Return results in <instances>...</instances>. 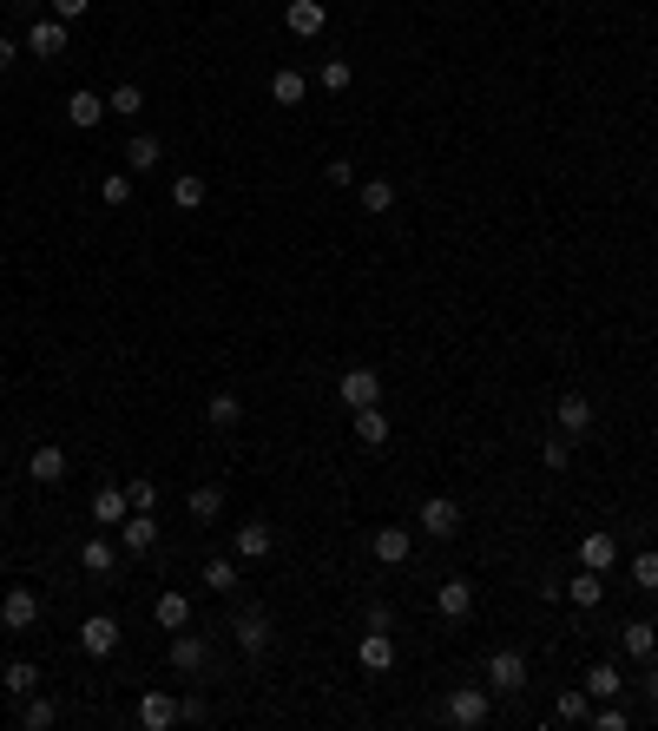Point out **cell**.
I'll list each match as a JSON object with an SVG mask.
<instances>
[{
	"label": "cell",
	"instance_id": "obj_25",
	"mask_svg": "<svg viewBox=\"0 0 658 731\" xmlns=\"http://www.w3.org/2000/svg\"><path fill=\"white\" fill-rule=\"evenodd\" d=\"M79 567H86V573H112V567H119V547H112L106 534H93V541L79 547Z\"/></svg>",
	"mask_w": 658,
	"mask_h": 731
},
{
	"label": "cell",
	"instance_id": "obj_28",
	"mask_svg": "<svg viewBox=\"0 0 658 731\" xmlns=\"http://www.w3.org/2000/svg\"><path fill=\"white\" fill-rule=\"evenodd\" d=\"M27 47L47 53V60H53V53H66V20H40V27L27 33Z\"/></svg>",
	"mask_w": 658,
	"mask_h": 731
},
{
	"label": "cell",
	"instance_id": "obj_40",
	"mask_svg": "<svg viewBox=\"0 0 658 731\" xmlns=\"http://www.w3.org/2000/svg\"><path fill=\"white\" fill-rule=\"evenodd\" d=\"M632 587H645V593H658V547H645L639 560H632Z\"/></svg>",
	"mask_w": 658,
	"mask_h": 731
},
{
	"label": "cell",
	"instance_id": "obj_44",
	"mask_svg": "<svg viewBox=\"0 0 658 731\" xmlns=\"http://www.w3.org/2000/svg\"><path fill=\"white\" fill-rule=\"evenodd\" d=\"M540 461H547V468H566V435H547V442H540Z\"/></svg>",
	"mask_w": 658,
	"mask_h": 731
},
{
	"label": "cell",
	"instance_id": "obj_11",
	"mask_svg": "<svg viewBox=\"0 0 658 731\" xmlns=\"http://www.w3.org/2000/svg\"><path fill=\"white\" fill-rule=\"evenodd\" d=\"M435 613L461 626V620L474 613V587H468V580H441V587H435Z\"/></svg>",
	"mask_w": 658,
	"mask_h": 731
},
{
	"label": "cell",
	"instance_id": "obj_2",
	"mask_svg": "<svg viewBox=\"0 0 658 731\" xmlns=\"http://www.w3.org/2000/svg\"><path fill=\"white\" fill-rule=\"evenodd\" d=\"M422 534H435V541H455V534H461V501H448V494H428V501H422Z\"/></svg>",
	"mask_w": 658,
	"mask_h": 731
},
{
	"label": "cell",
	"instance_id": "obj_46",
	"mask_svg": "<svg viewBox=\"0 0 658 731\" xmlns=\"http://www.w3.org/2000/svg\"><path fill=\"white\" fill-rule=\"evenodd\" d=\"M323 178H329V185H356V165H349V159H329Z\"/></svg>",
	"mask_w": 658,
	"mask_h": 731
},
{
	"label": "cell",
	"instance_id": "obj_9",
	"mask_svg": "<svg viewBox=\"0 0 658 731\" xmlns=\"http://www.w3.org/2000/svg\"><path fill=\"white\" fill-rule=\"evenodd\" d=\"M79 646L93 652V659H112V652H119V620H112V613H93V620L79 626Z\"/></svg>",
	"mask_w": 658,
	"mask_h": 731
},
{
	"label": "cell",
	"instance_id": "obj_38",
	"mask_svg": "<svg viewBox=\"0 0 658 731\" xmlns=\"http://www.w3.org/2000/svg\"><path fill=\"white\" fill-rule=\"evenodd\" d=\"M316 80H323V93H349V86H356V66H349V60H323Z\"/></svg>",
	"mask_w": 658,
	"mask_h": 731
},
{
	"label": "cell",
	"instance_id": "obj_50",
	"mask_svg": "<svg viewBox=\"0 0 658 731\" xmlns=\"http://www.w3.org/2000/svg\"><path fill=\"white\" fill-rule=\"evenodd\" d=\"M0 14H7V0H0Z\"/></svg>",
	"mask_w": 658,
	"mask_h": 731
},
{
	"label": "cell",
	"instance_id": "obj_1",
	"mask_svg": "<svg viewBox=\"0 0 658 731\" xmlns=\"http://www.w3.org/2000/svg\"><path fill=\"white\" fill-rule=\"evenodd\" d=\"M441 718H448L455 731L487 725V685H455V692H448V705H441Z\"/></svg>",
	"mask_w": 658,
	"mask_h": 731
},
{
	"label": "cell",
	"instance_id": "obj_4",
	"mask_svg": "<svg viewBox=\"0 0 658 731\" xmlns=\"http://www.w3.org/2000/svg\"><path fill=\"white\" fill-rule=\"evenodd\" d=\"M520 685H527V652H494V659H487V692H520Z\"/></svg>",
	"mask_w": 658,
	"mask_h": 731
},
{
	"label": "cell",
	"instance_id": "obj_47",
	"mask_svg": "<svg viewBox=\"0 0 658 731\" xmlns=\"http://www.w3.org/2000/svg\"><path fill=\"white\" fill-rule=\"evenodd\" d=\"M178 718H185V725H204V718H211V705H204V699H178Z\"/></svg>",
	"mask_w": 658,
	"mask_h": 731
},
{
	"label": "cell",
	"instance_id": "obj_6",
	"mask_svg": "<svg viewBox=\"0 0 658 731\" xmlns=\"http://www.w3.org/2000/svg\"><path fill=\"white\" fill-rule=\"evenodd\" d=\"M204 666H211V646H204L198 633H185V626H178V633H172V672H185V679H198Z\"/></svg>",
	"mask_w": 658,
	"mask_h": 731
},
{
	"label": "cell",
	"instance_id": "obj_49",
	"mask_svg": "<svg viewBox=\"0 0 658 731\" xmlns=\"http://www.w3.org/2000/svg\"><path fill=\"white\" fill-rule=\"evenodd\" d=\"M645 699H652V705H658V666H652V672H645Z\"/></svg>",
	"mask_w": 658,
	"mask_h": 731
},
{
	"label": "cell",
	"instance_id": "obj_35",
	"mask_svg": "<svg viewBox=\"0 0 658 731\" xmlns=\"http://www.w3.org/2000/svg\"><path fill=\"white\" fill-rule=\"evenodd\" d=\"M172 205H178V211H198V205H204V178H198V172H178V178H172Z\"/></svg>",
	"mask_w": 658,
	"mask_h": 731
},
{
	"label": "cell",
	"instance_id": "obj_10",
	"mask_svg": "<svg viewBox=\"0 0 658 731\" xmlns=\"http://www.w3.org/2000/svg\"><path fill=\"white\" fill-rule=\"evenodd\" d=\"M553 422H560V435H593V402H586L580 389H566L560 409H553Z\"/></svg>",
	"mask_w": 658,
	"mask_h": 731
},
{
	"label": "cell",
	"instance_id": "obj_48",
	"mask_svg": "<svg viewBox=\"0 0 658 731\" xmlns=\"http://www.w3.org/2000/svg\"><path fill=\"white\" fill-rule=\"evenodd\" d=\"M14 53H20V47H14V40H7V33H0V73L14 66Z\"/></svg>",
	"mask_w": 658,
	"mask_h": 731
},
{
	"label": "cell",
	"instance_id": "obj_12",
	"mask_svg": "<svg viewBox=\"0 0 658 731\" xmlns=\"http://www.w3.org/2000/svg\"><path fill=\"white\" fill-rule=\"evenodd\" d=\"M27 475L40 481V488H53V481H66V448H60V442H40V448H33V455H27Z\"/></svg>",
	"mask_w": 658,
	"mask_h": 731
},
{
	"label": "cell",
	"instance_id": "obj_32",
	"mask_svg": "<svg viewBox=\"0 0 658 731\" xmlns=\"http://www.w3.org/2000/svg\"><path fill=\"white\" fill-rule=\"evenodd\" d=\"M20 725H27V731L60 725V705H53V699H33V692H27V705H20Z\"/></svg>",
	"mask_w": 658,
	"mask_h": 731
},
{
	"label": "cell",
	"instance_id": "obj_31",
	"mask_svg": "<svg viewBox=\"0 0 658 731\" xmlns=\"http://www.w3.org/2000/svg\"><path fill=\"white\" fill-rule=\"evenodd\" d=\"M586 712H593V699H586V685H573V692H560V699H553V718H560V725H580Z\"/></svg>",
	"mask_w": 658,
	"mask_h": 731
},
{
	"label": "cell",
	"instance_id": "obj_18",
	"mask_svg": "<svg viewBox=\"0 0 658 731\" xmlns=\"http://www.w3.org/2000/svg\"><path fill=\"white\" fill-rule=\"evenodd\" d=\"M139 725H145V731L178 725V699H172V692H145V699H139Z\"/></svg>",
	"mask_w": 658,
	"mask_h": 731
},
{
	"label": "cell",
	"instance_id": "obj_36",
	"mask_svg": "<svg viewBox=\"0 0 658 731\" xmlns=\"http://www.w3.org/2000/svg\"><path fill=\"white\" fill-rule=\"evenodd\" d=\"M356 198H362V211H376V218H382V211H395V185H389V178H369Z\"/></svg>",
	"mask_w": 658,
	"mask_h": 731
},
{
	"label": "cell",
	"instance_id": "obj_19",
	"mask_svg": "<svg viewBox=\"0 0 658 731\" xmlns=\"http://www.w3.org/2000/svg\"><path fill=\"white\" fill-rule=\"evenodd\" d=\"M612 560H619V541H612L606 527H593V534H586L580 541V567H593V573H606Z\"/></svg>",
	"mask_w": 658,
	"mask_h": 731
},
{
	"label": "cell",
	"instance_id": "obj_39",
	"mask_svg": "<svg viewBox=\"0 0 658 731\" xmlns=\"http://www.w3.org/2000/svg\"><path fill=\"white\" fill-rule=\"evenodd\" d=\"M204 587H211V593H231L237 587V560H204Z\"/></svg>",
	"mask_w": 658,
	"mask_h": 731
},
{
	"label": "cell",
	"instance_id": "obj_21",
	"mask_svg": "<svg viewBox=\"0 0 658 731\" xmlns=\"http://www.w3.org/2000/svg\"><path fill=\"white\" fill-rule=\"evenodd\" d=\"M303 93H310V80H303L297 66H277V73H270V99H277V106H303Z\"/></svg>",
	"mask_w": 658,
	"mask_h": 731
},
{
	"label": "cell",
	"instance_id": "obj_23",
	"mask_svg": "<svg viewBox=\"0 0 658 731\" xmlns=\"http://www.w3.org/2000/svg\"><path fill=\"white\" fill-rule=\"evenodd\" d=\"M204 422H211V429H237V422H244V402H237L231 389H218V396L204 402Z\"/></svg>",
	"mask_w": 658,
	"mask_h": 731
},
{
	"label": "cell",
	"instance_id": "obj_33",
	"mask_svg": "<svg viewBox=\"0 0 658 731\" xmlns=\"http://www.w3.org/2000/svg\"><path fill=\"white\" fill-rule=\"evenodd\" d=\"M126 172H158V139L152 132H139V139L126 145Z\"/></svg>",
	"mask_w": 658,
	"mask_h": 731
},
{
	"label": "cell",
	"instance_id": "obj_14",
	"mask_svg": "<svg viewBox=\"0 0 658 731\" xmlns=\"http://www.w3.org/2000/svg\"><path fill=\"white\" fill-rule=\"evenodd\" d=\"M356 659L369 672H389L395 666V639H389V626H369V633H362V646H356Z\"/></svg>",
	"mask_w": 658,
	"mask_h": 731
},
{
	"label": "cell",
	"instance_id": "obj_24",
	"mask_svg": "<svg viewBox=\"0 0 658 731\" xmlns=\"http://www.w3.org/2000/svg\"><path fill=\"white\" fill-rule=\"evenodd\" d=\"M152 620L165 626V633H178V626H191V600H185V593H158Z\"/></svg>",
	"mask_w": 658,
	"mask_h": 731
},
{
	"label": "cell",
	"instance_id": "obj_5",
	"mask_svg": "<svg viewBox=\"0 0 658 731\" xmlns=\"http://www.w3.org/2000/svg\"><path fill=\"white\" fill-rule=\"evenodd\" d=\"M336 396H343L349 409H369V402H382V369H343Z\"/></svg>",
	"mask_w": 658,
	"mask_h": 731
},
{
	"label": "cell",
	"instance_id": "obj_20",
	"mask_svg": "<svg viewBox=\"0 0 658 731\" xmlns=\"http://www.w3.org/2000/svg\"><path fill=\"white\" fill-rule=\"evenodd\" d=\"M619 646H626V659H652V652H658V626H652V620L619 626Z\"/></svg>",
	"mask_w": 658,
	"mask_h": 731
},
{
	"label": "cell",
	"instance_id": "obj_13",
	"mask_svg": "<svg viewBox=\"0 0 658 731\" xmlns=\"http://www.w3.org/2000/svg\"><path fill=\"white\" fill-rule=\"evenodd\" d=\"M323 0H290V7H283V27L297 33V40H316V33H323Z\"/></svg>",
	"mask_w": 658,
	"mask_h": 731
},
{
	"label": "cell",
	"instance_id": "obj_16",
	"mask_svg": "<svg viewBox=\"0 0 658 731\" xmlns=\"http://www.w3.org/2000/svg\"><path fill=\"white\" fill-rule=\"evenodd\" d=\"M231 547H237V560H264L270 547H277V534H270V521H244L231 534Z\"/></svg>",
	"mask_w": 658,
	"mask_h": 731
},
{
	"label": "cell",
	"instance_id": "obj_8",
	"mask_svg": "<svg viewBox=\"0 0 658 731\" xmlns=\"http://www.w3.org/2000/svg\"><path fill=\"white\" fill-rule=\"evenodd\" d=\"M119 547H126L132 560H139V554H152V547H158V521H152V514H139V508H132L126 521H119Z\"/></svg>",
	"mask_w": 658,
	"mask_h": 731
},
{
	"label": "cell",
	"instance_id": "obj_43",
	"mask_svg": "<svg viewBox=\"0 0 658 731\" xmlns=\"http://www.w3.org/2000/svg\"><path fill=\"white\" fill-rule=\"evenodd\" d=\"M593 725H599V731H626V712H619V705H612V699H599Z\"/></svg>",
	"mask_w": 658,
	"mask_h": 731
},
{
	"label": "cell",
	"instance_id": "obj_30",
	"mask_svg": "<svg viewBox=\"0 0 658 731\" xmlns=\"http://www.w3.org/2000/svg\"><path fill=\"white\" fill-rule=\"evenodd\" d=\"M566 600H573V606H599V600H606V580H599V573L586 567L580 580H566Z\"/></svg>",
	"mask_w": 658,
	"mask_h": 731
},
{
	"label": "cell",
	"instance_id": "obj_29",
	"mask_svg": "<svg viewBox=\"0 0 658 731\" xmlns=\"http://www.w3.org/2000/svg\"><path fill=\"white\" fill-rule=\"evenodd\" d=\"M619 692H626L619 666H593V672H586V699H619Z\"/></svg>",
	"mask_w": 658,
	"mask_h": 731
},
{
	"label": "cell",
	"instance_id": "obj_15",
	"mask_svg": "<svg viewBox=\"0 0 658 731\" xmlns=\"http://www.w3.org/2000/svg\"><path fill=\"white\" fill-rule=\"evenodd\" d=\"M126 514H132V501H126V488H119V481L93 488V521H99V527H119Z\"/></svg>",
	"mask_w": 658,
	"mask_h": 731
},
{
	"label": "cell",
	"instance_id": "obj_41",
	"mask_svg": "<svg viewBox=\"0 0 658 731\" xmlns=\"http://www.w3.org/2000/svg\"><path fill=\"white\" fill-rule=\"evenodd\" d=\"M99 198H106V205H132V172H106Z\"/></svg>",
	"mask_w": 658,
	"mask_h": 731
},
{
	"label": "cell",
	"instance_id": "obj_27",
	"mask_svg": "<svg viewBox=\"0 0 658 731\" xmlns=\"http://www.w3.org/2000/svg\"><path fill=\"white\" fill-rule=\"evenodd\" d=\"M356 442H369V448H382V442H389V422H382V402L356 409Z\"/></svg>",
	"mask_w": 658,
	"mask_h": 731
},
{
	"label": "cell",
	"instance_id": "obj_45",
	"mask_svg": "<svg viewBox=\"0 0 658 731\" xmlns=\"http://www.w3.org/2000/svg\"><path fill=\"white\" fill-rule=\"evenodd\" d=\"M47 7H53V20H66V27H73V20L86 14V7H93V0H47Z\"/></svg>",
	"mask_w": 658,
	"mask_h": 731
},
{
	"label": "cell",
	"instance_id": "obj_34",
	"mask_svg": "<svg viewBox=\"0 0 658 731\" xmlns=\"http://www.w3.org/2000/svg\"><path fill=\"white\" fill-rule=\"evenodd\" d=\"M106 112H119V119H139V112H145V93H139V86H112V93H106Z\"/></svg>",
	"mask_w": 658,
	"mask_h": 731
},
{
	"label": "cell",
	"instance_id": "obj_17",
	"mask_svg": "<svg viewBox=\"0 0 658 731\" xmlns=\"http://www.w3.org/2000/svg\"><path fill=\"white\" fill-rule=\"evenodd\" d=\"M369 547H376V560H382V567H402V560L415 554V534H408V527H382V534H376Z\"/></svg>",
	"mask_w": 658,
	"mask_h": 731
},
{
	"label": "cell",
	"instance_id": "obj_51",
	"mask_svg": "<svg viewBox=\"0 0 658 731\" xmlns=\"http://www.w3.org/2000/svg\"><path fill=\"white\" fill-rule=\"evenodd\" d=\"M0 284H7V277H0Z\"/></svg>",
	"mask_w": 658,
	"mask_h": 731
},
{
	"label": "cell",
	"instance_id": "obj_37",
	"mask_svg": "<svg viewBox=\"0 0 658 731\" xmlns=\"http://www.w3.org/2000/svg\"><path fill=\"white\" fill-rule=\"evenodd\" d=\"M0 685H7L14 699H27L33 685H40V666H33V659H14V666H7V679H0Z\"/></svg>",
	"mask_w": 658,
	"mask_h": 731
},
{
	"label": "cell",
	"instance_id": "obj_3",
	"mask_svg": "<svg viewBox=\"0 0 658 731\" xmlns=\"http://www.w3.org/2000/svg\"><path fill=\"white\" fill-rule=\"evenodd\" d=\"M231 633H237V646L251 652V659H264V652H270V639H277V633H270V613H264V606H244Z\"/></svg>",
	"mask_w": 658,
	"mask_h": 731
},
{
	"label": "cell",
	"instance_id": "obj_26",
	"mask_svg": "<svg viewBox=\"0 0 658 731\" xmlns=\"http://www.w3.org/2000/svg\"><path fill=\"white\" fill-rule=\"evenodd\" d=\"M185 508H191V521H218V514H224V488H211V481H204V488L185 494Z\"/></svg>",
	"mask_w": 658,
	"mask_h": 731
},
{
	"label": "cell",
	"instance_id": "obj_42",
	"mask_svg": "<svg viewBox=\"0 0 658 731\" xmlns=\"http://www.w3.org/2000/svg\"><path fill=\"white\" fill-rule=\"evenodd\" d=\"M126 501H132V508H139V514H152L158 488H152V481H126Z\"/></svg>",
	"mask_w": 658,
	"mask_h": 731
},
{
	"label": "cell",
	"instance_id": "obj_7",
	"mask_svg": "<svg viewBox=\"0 0 658 731\" xmlns=\"http://www.w3.org/2000/svg\"><path fill=\"white\" fill-rule=\"evenodd\" d=\"M0 620H7V633H27V626L40 620V593H33V587H7V600H0Z\"/></svg>",
	"mask_w": 658,
	"mask_h": 731
},
{
	"label": "cell",
	"instance_id": "obj_22",
	"mask_svg": "<svg viewBox=\"0 0 658 731\" xmlns=\"http://www.w3.org/2000/svg\"><path fill=\"white\" fill-rule=\"evenodd\" d=\"M66 119H73L79 132H93L99 119H106V99L99 93H66Z\"/></svg>",
	"mask_w": 658,
	"mask_h": 731
}]
</instances>
